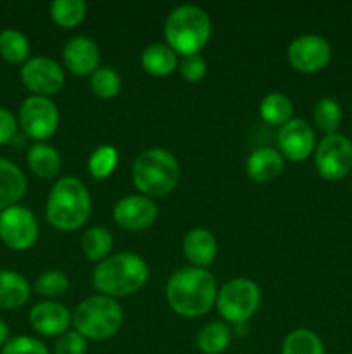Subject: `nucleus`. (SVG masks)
Listing matches in <instances>:
<instances>
[{
    "label": "nucleus",
    "instance_id": "b1692460",
    "mask_svg": "<svg viewBox=\"0 0 352 354\" xmlns=\"http://www.w3.org/2000/svg\"><path fill=\"white\" fill-rule=\"evenodd\" d=\"M231 341V328L226 322H213L197 335V348L202 354H223Z\"/></svg>",
    "mask_w": 352,
    "mask_h": 354
},
{
    "label": "nucleus",
    "instance_id": "20e7f679",
    "mask_svg": "<svg viewBox=\"0 0 352 354\" xmlns=\"http://www.w3.org/2000/svg\"><path fill=\"white\" fill-rule=\"evenodd\" d=\"M133 185L145 197H164L176 189L179 165L175 156L161 147L140 152L131 168Z\"/></svg>",
    "mask_w": 352,
    "mask_h": 354
},
{
    "label": "nucleus",
    "instance_id": "5701e85b",
    "mask_svg": "<svg viewBox=\"0 0 352 354\" xmlns=\"http://www.w3.org/2000/svg\"><path fill=\"white\" fill-rule=\"evenodd\" d=\"M293 104L285 93L273 92L268 93L264 99L259 104V114H261L262 121L273 127H283L292 120Z\"/></svg>",
    "mask_w": 352,
    "mask_h": 354
},
{
    "label": "nucleus",
    "instance_id": "423d86ee",
    "mask_svg": "<svg viewBox=\"0 0 352 354\" xmlns=\"http://www.w3.org/2000/svg\"><path fill=\"white\" fill-rule=\"evenodd\" d=\"M72 325L78 334L92 341H106L123 325V308L113 297L97 296L86 297L76 306L72 313Z\"/></svg>",
    "mask_w": 352,
    "mask_h": 354
},
{
    "label": "nucleus",
    "instance_id": "4be33fe9",
    "mask_svg": "<svg viewBox=\"0 0 352 354\" xmlns=\"http://www.w3.org/2000/svg\"><path fill=\"white\" fill-rule=\"evenodd\" d=\"M28 166L41 180H50L61 171L62 159L59 152L48 144H35L28 151Z\"/></svg>",
    "mask_w": 352,
    "mask_h": 354
},
{
    "label": "nucleus",
    "instance_id": "7ed1b4c3",
    "mask_svg": "<svg viewBox=\"0 0 352 354\" xmlns=\"http://www.w3.org/2000/svg\"><path fill=\"white\" fill-rule=\"evenodd\" d=\"M92 213V199L85 183L75 176L57 180L47 197L45 216L54 228L61 232H75L88 221Z\"/></svg>",
    "mask_w": 352,
    "mask_h": 354
},
{
    "label": "nucleus",
    "instance_id": "cd10ccee",
    "mask_svg": "<svg viewBox=\"0 0 352 354\" xmlns=\"http://www.w3.org/2000/svg\"><path fill=\"white\" fill-rule=\"evenodd\" d=\"M314 124L323 131L324 135L337 133L342 123V107L331 97H323L316 102L313 111Z\"/></svg>",
    "mask_w": 352,
    "mask_h": 354
},
{
    "label": "nucleus",
    "instance_id": "f03ea898",
    "mask_svg": "<svg viewBox=\"0 0 352 354\" xmlns=\"http://www.w3.org/2000/svg\"><path fill=\"white\" fill-rule=\"evenodd\" d=\"M148 280V266L135 252L109 256L95 266L92 275L93 287L102 296L126 297L138 292Z\"/></svg>",
    "mask_w": 352,
    "mask_h": 354
},
{
    "label": "nucleus",
    "instance_id": "c85d7f7f",
    "mask_svg": "<svg viewBox=\"0 0 352 354\" xmlns=\"http://www.w3.org/2000/svg\"><path fill=\"white\" fill-rule=\"evenodd\" d=\"M86 3L83 0H55L50 6V17L61 28H75L85 19Z\"/></svg>",
    "mask_w": 352,
    "mask_h": 354
},
{
    "label": "nucleus",
    "instance_id": "e433bc0d",
    "mask_svg": "<svg viewBox=\"0 0 352 354\" xmlns=\"http://www.w3.org/2000/svg\"><path fill=\"white\" fill-rule=\"evenodd\" d=\"M7 342H9V327L6 322L0 320V348H3Z\"/></svg>",
    "mask_w": 352,
    "mask_h": 354
},
{
    "label": "nucleus",
    "instance_id": "ddd939ff",
    "mask_svg": "<svg viewBox=\"0 0 352 354\" xmlns=\"http://www.w3.org/2000/svg\"><path fill=\"white\" fill-rule=\"evenodd\" d=\"M113 218L117 227L124 230H147L157 220V206L145 196H126L116 203Z\"/></svg>",
    "mask_w": 352,
    "mask_h": 354
},
{
    "label": "nucleus",
    "instance_id": "f3484780",
    "mask_svg": "<svg viewBox=\"0 0 352 354\" xmlns=\"http://www.w3.org/2000/svg\"><path fill=\"white\" fill-rule=\"evenodd\" d=\"M285 159L280 151L273 147L255 149L247 159V175L248 178L257 183H271L282 175Z\"/></svg>",
    "mask_w": 352,
    "mask_h": 354
},
{
    "label": "nucleus",
    "instance_id": "473e14b6",
    "mask_svg": "<svg viewBox=\"0 0 352 354\" xmlns=\"http://www.w3.org/2000/svg\"><path fill=\"white\" fill-rule=\"evenodd\" d=\"M2 354H50L47 346L30 335H17L2 348Z\"/></svg>",
    "mask_w": 352,
    "mask_h": 354
},
{
    "label": "nucleus",
    "instance_id": "dca6fc26",
    "mask_svg": "<svg viewBox=\"0 0 352 354\" xmlns=\"http://www.w3.org/2000/svg\"><path fill=\"white\" fill-rule=\"evenodd\" d=\"M62 61L72 75L92 76L99 69L100 50L92 38L79 35L64 45Z\"/></svg>",
    "mask_w": 352,
    "mask_h": 354
},
{
    "label": "nucleus",
    "instance_id": "9b49d317",
    "mask_svg": "<svg viewBox=\"0 0 352 354\" xmlns=\"http://www.w3.org/2000/svg\"><path fill=\"white\" fill-rule=\"evenodd\" d=\"M286 57L295 71L313 75L326 68L331 59V47L326 38L320 35H300L289 45Z\"/></svg>",
    "mask_w": 352,
    "mask_h": 354
},
{
    "label": "nucleus",
    "instance_id": "6e6552de",
    "mask_svg": "<svg viewBox=\"0 0 352 354\" xmlns=\"http://www.w3.org/2000/svg\"><path fill=\"white\" fill-rule=\"evenodd\" d=\"M314 165L328 182L345 178L352 169V142L340 133L324 135L314 152Z\"/></svg>",
    "mask_w": 352,
    "mask_h": 354
},
{
    "label": "nucleus",
    "instance_id": "a878e982",
    "mask_svg": "<svg viewBox=\"0 0 352 354\" xmlns=\"http://www.w3.org/2000/svg\"><path fill=\"white\" fill-rule=\"evenodd\" d=\"M282 354H324V346L314 332L297 328L283 341Z\"/></svg>",
    "mask_w": 352,
    "mask_h": 354
},
{
    "label": "nucleus",
    "instance_id": "9d476101",
    "mask_svg": "<svg viewBox=\"0 0 352 354\" xmlns=\"http://www.w3.org/2000/svg\"><path fill=\"white\" fill-rule=\"evenodd\" d=\"M19 124L24 133L33 140H47L57 131V106L48 97H28L19 107Z\"/></svg>",
    "mask_w": 352,
    "mask_h": 354
},
{
    "label": "nucleus",
    "instance_id": "2eb2a0df",
    "mask_svg": "<svg viewBox=\"0 0 352 354\" xmlns=\"http://www.w3.org/2000/svg\"><path fill=\"white\" fill-rule=\"evenodd\" d=\"M30 324L35 332L45 337H61L72 324L68 308L55 301H41L30 311Z\"/></svg>",
    "mask_w": 352,
    "mask_h": 354
},
{
    "label": "nucleus",
    "instance_id": "bb28decb",
    "mask_svg": "<svg viewBox=\"0 0 352 354\" xmlns=\"http://www.w3.org/2000/svg\"><path fill=\"white\" fill-rule=\"evenodd\" d=\"M0 55L12 64H24L30 59V41L17 30L0 31Z\"/></svg>",
    "mask_w": 352,
    "mask_h": 354
},
{
    "label": "nucleus",
    "instance_id": "412c9836",
    "mask_svg": "<svg viewBox=\"0 0 352 354\" xmlns=\"http://www.w3.org/2000/svg\"><path fill=\"white\" fill-rule=\"evenodd\" d=\"M178 64V55L168 44H150L141 52V66L152 76H169Z\"/></svg>",
    "mask_w": 352,
    "mask_h": 354
},
{
    "label": "nucleus",
    "instance_id": "72a5a7b5",
    "mask_svg": "<svg viewBox=\"0 0 352 354\" xmlns=\"http://www.w3.org/2000/svg\"><path fill=\"white\" fill-rule=\"evenodd\" d=\"M178 68H179V73H182V76L186 80V82L197 83L206 76L207 62L200 54L185 55V57H182V61H179Z\"/></svg>",
    "mask_w": 352,
    "mask_h": 354
},
{
    "label": "nucleus",
    "instance_id": "f8f14e48",
    "mask_svg": "<svg viewBox=\"0 0 352 354\" xmlns=\"http://www.w3.org/2000/svg\"><path fill=\"white\" fill-rule=\"evenodd\" d=\"M21 82L35 95H54L64 86V69L48 57L28 59L21 68Z\"/></svg>",
    "mask_w": 352,
    "mask_h": 354
},
{
    "label": "nucleus",
    "instance_id": "a211bd4d",
    "mask_svg": "<svg viewBox=\"0 0 352 354\" xmlns=\"http://www.w3.org/2000/svg\"><path fill=\"white\" fill-rule=\"evenodd\" d=\"M183 254L197 268H206L216 259L217 241L206 228H193L183 239Z\"/></svg>",
    "mask_w": 352,
    "mask_h": 354
},
{
    "label": "nucleus",
    "instance_id": "39448f33",
    "mask_svg": "<svg viewBox=\"0 0 352 354\" xmlns=\"http://www.w3.org/2000/svg\"><path fill=\"white\" fill-rule=\"evenodd\" d=\"M211 19L197 6H179L169 12L164 24V37L176 55L199 54L211 38Z\"/></svg>",
    "mask_w": 352,
    "mask_h": 354
},
{
    "label": "nucleus",
    "instance_id": "6ab92c4d",
    "mask_svg": "<svg viewBox=\"0 0 352 354\" xmlns=\"http://www.w3.org/2000/svg\"><path fill=\"white\" fill-rule=\"evenodd\" d=\"M26 192V176L6 158H0V213L16 206Z\"/></svg>",
    "mask_w": 352,
    "mask_h": 354
},
{
    "label": "nucleus",
    "instance_id": "aec40b11",
    "mask_svg": "<svg viewBox=\"0 0 352 354\" xmlns=\"http://www.w3.org/2000/svg\"><path fill=\"white\" fill-rule=\"evenodd\" d=\"M30 283L21 273L0 270V310H17L30 299Z\"/></svg>",
    "mask_w": 352,
    "mask_h": 354
},
{
    "label": "nucleus",
    "instance_id": "f257e3e1",
    "mask_svg": "<svg viewBox=\"0 0 352 354\" xmlns=\"http://www.w3.org/2000/svg\"><path fill=\"white\" fill-rule=\"evenodd\" d=\"M217 287L206 268L183 266L176 270L166 286L169 308L183 318H199L216 304Z\"/></svg>",
    "mask_w": 352,
    "mask_h": 354
},
{
    "label": "nucleus",
    "instance_id": "1a4fd4ad",
    "mask_svg": "<svg viewBox=\"0 0 352 354\" xmlns=\"http://www.w3.org/2000/svg\"><path fill=\"white\" fill-rule=\"evenodd\" d=\"M38 221L28 207L16 206L0 213V239L12 251H28L38 241Z\"/></svg>",
    "mask_w": 352,
    "mask_h": 354
},
{
    "label": "nucleus",
    "instance_id": "c756f323",
    "mask_svg": "<svg viewBox=\"0 0 352 354\" xmlns=\"http://www.w3.org/2000/svg\"><path fill=\"white\" fill-rule=\"evenodd\" d=\"M90 88L99 99H114L121 92V76L110 66H99V69L90 76Z\"/></svg>",
    "mask_w": 352,
    "mask_h": 354
},
{
    "label": "nucleus",
    "instance_id": "0eeeda50",
    "mask_svg": "<svg viewBox=\"0 0 352 354\" xmlns=\"http://www.w3.org/2000/svg\"><path fill=\"white\" fill-rule=\"evenodd\" d=\"M261 304V290L248 279H233L224 283L216 297L219 317L226 324L242 325L254 317Z\"/></svg>",
    "mask_w": 352,
    "mask_h": 354
},
{
    "label": "nucleus",
    "instance_id": "f704fd0d",
    "mask_svg": "<svg viewBox=\"0 0 352 354\" xmlns=\"http://www.w3.org/2000/svg\"><path fill=\"white\" fill-rule=\"evenodd\" d=\"M54 354H86V339L76 330H68L55 342Z\"/></svg>",
    "mask_w": 352,
    "mask_h": 354
},
{
    "label": "nucleus",
    "instance_id": "4468645a",
    "mask_svg": "<svg viewBox=\"0 0 352 354\" xmlns=\"http://www.w3.org/2000/svg\"><path fill=\"white\" fill-rule=\"evenodd\" d=\"M276 140L283 159L286 158L292 162H300L309 158L316 144L313 128L304 120H290L280 127Z\"/></svg>",
    "mask_w": 352,
    "mask_h": 354
},
{
    "label": "nucleus",
    "instance_id": "393cba45",
    "mask_svg": "<svg viewBox=\"0 0 352 354\" xmlns=\"http://www.w3.org/2000/svg\"><path fill=\"white\" fill-rule=\"evenodd\" d=\"M113 235L104 227H92L83 234L81 251L86 259L93 263H100L109 258L113 251Z\"/></svg>",
    "mask_w": 352,
    "mask_h": 354
},
{
    "label": "nucleus",
    "instance_id": "c9c22d12",
    "mask_svg": "<svg viewBox=\"0 0 352 354\" xmlns=\"http://www.w3.org/2000/svg\"><path fill=\"white\" fill-rule=\"evenodd\" d=\"M17 130V121L10 111L0 107V145L9 144Z\"/></svg>",
    "mask_w": 352,
    "mask_h": 354
},
{
    "label": "nucleus",
    "instance_id": "2f4dec72",
    "mask_svg": "<svg viewBox=\"0 0 352 354\" xmlns=\"http://www.w3.org/2000/svg\"><path fill=\"white\" fill-rule=\"evenodd\" d=\"M68 277H66V273L59 272V270H50V272L41 273L37 282H35V290L45 297L62 296V294L68 292Z\"/></svg>",
    "mask_w": 352,
    "mask_h": 354
},
{
    "label": "nucleus",
    "instance_id": "7c9ffc66",
    "mask_svg": "<svg viewBox=\"0 0 352 354\" xmlns=\"http://www.w3.org/2000/svg\"><path fill=\"white\" fill-rule=\"evenodd\" d=\"M119 154L113 145H100L88 159V171L95 180H106L116 169Z\"/></svg>",
    "mask_w": 352,
    "mask_h": 354
}]
</instances>
